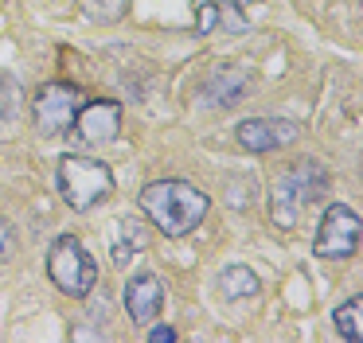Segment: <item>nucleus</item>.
I'll use <instances>...</instances> for the list:
<instances>
[{
	"label": "nucleus",
	"mask_w": 363,
	"mask_h": 343,
	"mask_svg": "<svg viewBox=\"0 0 363 343\" xmlns=\"http://www.w3.org/2000/svg\"><path fill=\"white\" fill-rule=\"evenodd\" d=\"M20 113V82L0 70V125H12Z\"/></svg>",
	"instance_id": "15"
},
{
	"label": "nucleus",
	"mask_w": 363,
	"mask_h": 343,
	"mask_svg": "<svg viewBox=\"0 0 363 343\" xmlns=\"http://www.w3.org/2000/svg\"><path fill=\"white\" fill-rule=\"evenodd\" d=\"M235 4H238V8H250V4H254V0H235Z\"/></svg>",
	"instance_id": "20"
},
{
	"label": "nucleus",
	"mask_w": 363,
	"mask_h": 343,
	"mask_svg": "<svg viewBox=\"0 0 363 343\" xmlns=\"http://www.w3.org/2000/svg\"><path fill=\"white\" fill-rule=\"evenodd\" d=\"M12 254H16V230L9 218H0V262H9Z\"/></svg>",
	"instance_id": "17"
},
{
	"label": "nucleus",
	"mask_w": 363,
	"mask_h": 343,
	"mask_svg": "<svg viewBox=\"0 0 363 343\" xmlns=\"http://www.w3.org/2000/svg\"><path fill=\"white\" fill-rule=\"evenodd\" d=\"M219 288H223V296H230V300H242V296H258L262 281H258V273H254L250 265H227V269L219 273Z\"/></svg>",
	"instance_id": "12"
},
{
	"label": "nucleus",
	"mask_w": 363,
	"mask_h": 343,
	"mask_svg": "<svg viewBox=\"0 0 363 343\" xmlns=\"http://www.w3.org/2000/svg\"><path fill=\"white\" fill-rule=\"evenodd\" d=\"M332 324H336V332L344 335L347 343H359L363 339V300L355 296V300L340 304L336 316H332Z\"/></svg>",
	"instance_id": "13"
},
{
	"label": "nucleus",
	"mask_w": 363,
	"mask_h": 343,
	"mask_svg": "<svg viewBox=\"0 0 363 343\" xmlns=\"http://www.w3.org/2000/svg\"><path fill=\"white\" fill-rule=\"evenodd\" d=\"M215 28H219V4H203V12L196 20V31L199 35H211Z\"/></svg>",
	"instance_id": "18"
},
{
	"label": "nucleus",
	"mask_w": 363,
	"mask_h": 343,
	"mask_svg": "<svg viewBox=\"0 0 363 343\" xmlns=\"http://www.w3.org/2000/svg\"><path fill=\"white\" fill-rule=\"evenodd\" d=\"M79 106H82L79 86H71V82L40 86V94H35V101H32L35 129H40L43 137H63V133H71V121H74V113H79Z\"/></svg>",
	"instance_id": "5"
},
{
	"label": "nucleus",
	"mask_w": 363,
	"mask_h": 343,
	"mask_svg": "<svg viewBox=\"0 0 363 343\" xmlns=\"http://www.w3.org/2000/svg\"><path fill=\"white\" fill-rule=\"evenodd\" d=\"M137 203H141V215L168 238L191 234L207 218V207H211V199L188 179H157L137 195Z\"/></svg>",
	"instance_id": "1"
},
{
	"label": "nucleus",
	"mask_w": 363,
	"mask_h": 343,
	"mask_svg": "<svg viewBox=\"0 0 363 343\" xmlns=\"http://www.w3.org/2000/svg\"><path fill=\"white\" fill-rule=\"evenodd\" d=\"M297 125L285 121V117H250L235 129V140L246 152H269V148H285L297 140Z\"/></svg>",
	"instance_id": "9"
},
{
	"label": "nucleus",
	"mask_w": 363,
	"mask_h": 343,
	"mask_svg": "<svg viewBox=\"0 0 363 343\" xmlns=\"http://www.w3.org/2000/svg\"><path fill=\"white\" fill-rule=\"evenodd\" d=\"M160 304H164V285H160L157 273H133L125 285V308H129V320L137 327L152 324L160 316Z\"/></svg>",
	"instance_id": "10"
},
{
	"label": "nucleus",
	"mask_w": 363,
	"mask_h": 343,
	"mask_svg": "<svg viewBox=\"0 0 363 343\" xmlns=\"http://www.w3.org/2000/svg\"><path fill=\"white\" fill-rule=\"evenodd\" d=\"M149 339H152V343H172V339H176V327L160 324V327H152V332H149Z\"/></svg>",
	"instance_id": "19"
},
{
	"label": "nucleus",
	"mask_w": 363,
	"mask_h": 343,
	"mask_svg": "<svg viewBox=\"0 0 363 343\" xmlns=\"http://www.w3.org/2000/svg\"><path fill=\"white\" fill-rule=\"evenodd\" d=\"M55 184H59V195H63V203L71 210H90L113 195V172L102 160H94V156L67 152L59 160Z\"/></svg>",
	"instance_id": "3"
},
{
	"label": "nucleus",
	"mask_w": 363,
	"mask_h": 343,
	"mask_svg": "<svg viewBox=\"0 0 363 343\" xmlns=\"http://www.w3.org/2000/svg\"><path fill=\"white\" fill-rule=\"evenodd\" d=\"M355 246H359V215L344 203H332L320 215V230H316V257H352Z\"/></svg>",
	"instance_id": "6"
},
{
	"label": "nucleus",
	"mask_w": 363,
	"mask_h": 343,
	"mask_svg": "<svg viewBox=\"0 0 363 343\" xmlns=\"http://www.w3.org/2000/svg\"><path fill=\"white\" fill-rule=\"evenodd\" d=\"M149 246V234H145V223L137 218H118L110 234V249H113V265H129L141 249Z\"/></svg>",
	"instance_id": "11"
},
{
	"label": "nucleus",
	"mask_w": 363,
	"mask_h": 343,
	"mask_svg": "<svg viewBox=\"0 0 363 343\" xmlns=\"http://www.w3.org/2000/svg\"><path fill=\"white\" fill-rule=\"evenodd\" d=\"M324 191H328V168H324L320 160H313V156L297 160L289 172L277 176L274 191H269V215H274V226L289 230V226L301 218V210H305L313 199H320Z\"/></svg>",
	"instance_id": "2"
},
{
	"label": "nucleus",
	"mask_w": 363,
	"mask_h": 343,
	"mask_svg": "<svg viewBox=\"0 0 363 343\" xmlns=\"http://www.w3.org/2000/svg\"><path fill=\"white\" fill-rule=\"evenodd\" d=\"M48 273H51V281L59 285V293L74 296V300L90 296V293H94V285H98L94 257L86 254V246H82L74 234H59V238L51 242V249H48Z\"/></svg>",
	"instance_id": "4"
},
{
	"label": "nucleus",
	"mask_w": 363,
	"mask_h": 343,
	"mask_svg": "<svg viewBox=\"0 0 363 343\" xmlns=\"http://www.w3.org/2000/svg\"><path fill=\"white\" fill-rule=\"evenodd\" d=\"M219 20H223V28H227V31H235V35H242V31L246 28H250V23H246V16H242V8H223L219 4Z\"/></svg>",
	"instance_id": "16"
},
{
	"label": "nucleus",
	"mask_w": 363,
	"mask_h": 343,
	"mask_svg": "<svg viewBox=\"0 0 363 343\" xmlns=\"http://www.w3.org/2000/svg\"><path fill=\"white\" fill-rule=\"evenodd\" d=\"M246 90H250V67L246 62H215L211 74L203 78L199 101L215 109H230L246 98Z\"/></svg>",
	"instance_id": "8"
},
{
	"label": "nucleus",
	"mask_w": 363,
	"mask_h": 343,
	"mask_svg": "<svg viewBox=\"0 0 363 343\" xmlns=\"http://www.w3.org/2000/svg\"><path fill=\"white\" fill-rule=\"evenodd\" d=\"M129 4L133 0H82V12L94 23H118V20H125Z\"/></svg>",
	"instance_id": "14"
},
{
	"label": "nucleus",
	"mask_w": 363,
	"mask_h": 343,
	"mask_svg": "<svg viewBox=\"0 0 363 343\" xmlns=\"http://www.w3.org/2000/svg\"><path fill=\"white\" fill-rule=\"evenodd\" d=\"M121 129V106L113 98H94L82 101L79 113L71 121V133L82 140V145H110Z\"/></svg>",
	"instance_id": "7"
}]
</instances>
